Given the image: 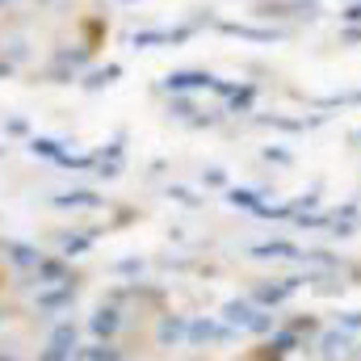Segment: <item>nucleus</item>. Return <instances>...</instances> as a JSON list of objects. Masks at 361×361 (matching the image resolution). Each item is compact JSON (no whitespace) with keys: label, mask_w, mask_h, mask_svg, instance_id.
<instances>
[{"label":"nucleus","mask_w":361,"mask_h":361,"mask_svg":"<svg viewBox=\"0 0 361 361\" xmlns=\"http://www.w3.org/2000/svg\"><path fill=\"white\" fill-rule=\"evenodd\" d=\"M227 315H231V324H244L248 332H269V328H273L269 311H257V307H248V302H231V307H227Z\"/></svg>","instance_id":"f257e3e1"},{"label":"nucleus","mask_w":361,"mask_h":361,"mask_svg":"<svg viewBox=\"0 0 361 361\" xmlns=\"http://www.w3.org/2000/svg\"><path fill=\"white\" fill-rule=\"evenodd\" d=\"M345 353H349V332L345 328H332V332L319 336V357L336 361V357H345Z\"/></svg>","instance_id":"f03ea898"},{"label":"nucleus","mask_w":361,"mask_h":361,"mask_svg":"<svg viewBox=\"0 0 361 361\" xmlns=\"http://www.w3.org/2000/svg\"><path fill=\"white\" fill-rule=\"evenodd\" d=\"M294 290H298V277H281V281H269V286H261V290H257V298H261L265 307H273V302H286Z\"/></svg>","instance_id":"7ed1b4c3"},{"label":"nucleus","mask_w":361,"mask_h":361,"mask_svg":"<svg viewBox=\"0 0 361 361\" xmlns=\"http://www.w3.org/2000/svg\"><path fill=\"white\" fill-rule=\"evenodd\" d=\"M257 257H277V261H298L294 244H286V240H273V244H261V248H257Z\"/></svg>","instance_id":"20e7f679"},{"label":"nucleus","mask_w":361,"mask_h":361,"mask_svg":"<svg viewBox=\"0 0 361 361\" xmlns=\"http://www.w3.org/2000/svg\"><path fill=\"white\" fill-rule=\"evenodd\" d=\"M336 328H345V332H361V311H349V315H341V324Z\"/></svg>","instance_id":"39448f33"},{"label":"nucleus","mask_w":361,"mask_h":361,"mask_svg":"<svg viewBox=\"0 0 361 361\" xmlns=\"http://www.w3.org/2000/svg\"><path fill=\"white\" fill-rule=\"evenodd\" d=\"M345 21H361V0H357V4H349V8H345Z\"/></svg>","instance_id":"423d86ee"},{"label":"nucleus","mask_w":361,"mask_h":361,"mask_svg":"<svg viewBox=\"0 0 361 361\" xmlns=\"http://www.w3.org/2000/svg\"><path fill=\"white\" fill-rule=\"evenodd\" d=\"M357 139H361V135H357Z\"/></svg>","instance_id":"0eeeda50"}]
</instances>
